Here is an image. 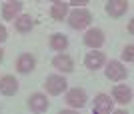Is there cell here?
I'll return each mask as SVG.
<instances>
[{
  "label": "cell",
  "mask_w": 134,
  "mask_h": 114,
  "mask_svg": "<svg viewBox=\"0 0 134 114\" xmlns=\"http://www.w3.org/2000/svg\"><path fill=\"white\" fill-rule=\"evenodd\" d=\"M34 26L32 18H30V14H24V16H18L16 20V30L18 32H22V34H26V32H30Z\"/></svg>",
  "instance_id": "9a60e30c"
},
{
  "label": "cell",
  "mask_w": 134,
  "mask_h": 114,
  "mask_svg": "<svg viewBox=\"0 0 134 114\" xmlns=\"http://www.w3.org/2000/svg\"><path fill=\"white\" fill-rule=\"evenodd\" d=\"M16 90H18V82H16V78H14V76L6 74V76H2V78H0V92H2V94L12 96V94H16Z\"/></svg>",
  "instance_id": "52a82bcc"
},
{
  "label": "cell",
  "mask_w": 134,
  "mask_h": 114,
  "mask_svg": "<svg viewBox=\"0 0 134 114\" xmlns=\"http://www.w3.org/2000/svg\"><path fill=\"white\" fill-rule=\"evenodd\" d=\"M106 78L112 80V82H118V80H124L126 78V68H124L120 62H110L106 66Z\"/></svg>",
  "instance_id": "277c9868"
},
{
  "label": "cell",
  "mask_w": 134,
  "mask_h": 114,
  "mask_svg": "<svg viewBox=\"0 0 134 114\" xmlns=\"http://www.w3.org/2000/svg\"><path fill=\"white\" fill-rule=\"evenodd\" d=\"M66 84L68 82L58 74H50V76H46V80H44V86L50 94H60V92H64L66 90Z\"/></svg>",
  "instance_id": "7a4b0ae2"
},
{
  "label": "cell",
  "mask_w": 134,
  "mask_h": 114,
  "mask_svg": "<svg viewBox=\"0 0 134 114\" xmlns=\"http://www.w3.org/2000/svg\"><path fill=\"white\" fill-rule=\"evenodd\" d=\"M102 42H104V32L100 28H92L84 34V44L90 48H98V46H102Z\"/></svg>",
  "instance_id": "8992f818"
},
{
  "label": "cell",
  "mask_w": 134,
  "mask_h": 114,
  "mask_svg": "<svg viewBox=\"0 0 134 114\" xmlns=\"http://www.w3.org/2000/svg\"><path fill=\"white\" fill-rule=\"evenodd\" d=\"M94 110L98 114H106L112 110V98L106 96V94H98L94 98Z\"/></svg>",
  "instance_id": "30bf717a"
},
{
  "label": "cell",
  "mask_w": 134,
  "mask_h": 114,
  "mask_svg": "<svg viewBox=\"0 0 134 114\" xmlns=\"http://www.w3.org/2000/svg\"><path fill=\"white\" fill-rule=\"evenodd\" d=\"M34 56H30V54H20L16 60V68L18 72H22V74H26V72H30V70L34 68Z\"/></svg>",
  "instance_id": "4fadbf2b"
},
{
  "label": "cell",
  "mask_w": 134,
  "mask_h": 114,
  "mask_svg": "<svg viewBox=\"0 0 134 114\" xmlns=\"http://www.w3.org/2000/svg\"><path fill=\"white\" fill-rule=\"evenodd\" d=\"M84 64L88 66L90 70H96V68H100L102 64H104V54L98 50H92L86 54V58H84Z\"/></svg>",
  "instance_id": "9c48e42d"
},
{
  "label": "cell",
  "mask_w": 134,
  "mask_h": 114,
  "mask_svg": "<svg viewBox=\"0 0 134 114\" xmlns=\"http://www.w3.org/2000/svg\"><path fill=\"white\" fill-rule=\"evenodd\" d=\"M20 10H22V2H18V0H14V2H6V4L2 6V18H6V20H14Z\"/></svg>",
  "instance_id": "ba28073f"
},
{
  "label": "cell",
  "mask_w": 134,
  "mask_h": 114,
  "mask_svg": "<svg viewBox=\"0 0 134 114\" xmlns=\"http://www.w3.org/2000/svg\"><path fill=\"white\" fill-rule=\"evenodd\" d=\"M2 58H4V50L0 48V62H2Z\"/></svg>",
  "instance_id": "7402d4cb"
},
{
  "label": "cell",
  "mask_w": 134,
  "mask_h": 114,
  "mask_svg": "<svg viewBox=\"0 0 134 114\" xmlns=\"http://www.w3.org/2000/svg\"><path fill=\"white\" fill-rule=\"evenodd\" d=\"M4 40H6V28L0 24V42H4Z\"/></svg>",
  "instance_id": "ffe728a7"
},
{
  "label": "cell",
  "mask_w": 134,
  "mask_h": 114,
  "mask_svg": "<svg viewBox=\"0 0 134 114\" xmlns=\"http://www.w3.org/2000/svg\"><path fill=\"white\" fill-rule=\"evenodd\" d=\"M50 2H62V0H50Z\"/></svg>",
  "instance_id": "603a6c76"
},
{
  "label": "cell",
  "mask_w": 134,
  "mask_h": 114,
  "mask_svg": "<svg viewBox=\"0 0 134 114\" xmlns=\"http://www.w3.org/2000/svg\"><path fill=\"white\" fill-rule=\"evenodd\" d=\"M28 106H30V110L42 112V110L48 108V100H46L44 94H32V96H30V100H28Z\"/></svg>",
  "instance_id": "5bb4252c"
},
{
  "label": "cell",
  "mask_w": 134,
  "mask_h": 114,
  "mask_svg": "<svg viewBox=\"0 0 134 114\" xmlns=\"http://www.w3.org/2000/svg\"><path fill=\"white\" fill-rule=\"evenodd\" d=\"M132 30H134V22L130 20V22H128V32H130V34H132Z\"/></svg>",
  "instance_id": "44dd1931"
},
{
  "label": "cell",
  "mask_w": 134,
  "mask_h": 114,
  "mask_svg": "<svg viewBox=\"0 0 134 114\" xmlns=\"http://www.w3.org/2000/svg\"><path fill=\"white\" fill-rule=\"evenodd\" d=\"M90 20H92V14H90L88 10H84V8H76L74 12H70L68 14V24L72 26V28H86L90 24Z\"/></svg>",
  "instance_id": "6da1fadb"
},
{
  "label": "cell",
  "mask_w": 134,
  "mask_h": 114,
  "mask_svg": "<svg viewBox=\"0 0 134 114\" xmlns=\"http://www.w3.org/2000/svg\"><path fill=\"white\" fill-rule=\"evenodd\" d=\"M112 98H116V102H120V104H126V102L132 100V90H130L128 86H114Z\"/></svg>",
  "instance_id": "7c38bea8"
},
{
  "label": "cell",
  "mask_w": 134,
  "mask_h": 114,
  "mask_svg": "<svg viewBox=\"0 0 134 114\" xmlns=\"http://www.w3.org/2000/svg\"><path fill=\"white\" fill-rule=\"evenodd\" d=\"M126 10H128V2L126 0H110V2H106V12L112 18H120Z\"/></svg>",
  "instance_id": "5b68a950"
},
{
  "label": "cell",
  "mask_w": 134,
  "mask_h": 114,
  "mask_svg": "<svg viewBox=\"0 0 134 114\" xmlns=\"http://www.w3.org/2000/svg\"><path fill=\"white\" fill-rule=\"evenodd\" d=\"M66 14H68V4L66 2H54V6H52V10H50V16L54 18V20H62Z\"/></svg>",
  "instance_id": "2e32d148"
},
{
  "label": "cell",
  "mask_w": 134,
  "mask_h": 114,
  "mask_svg": "<svg viewBox=\"0 0 134 114\" xmlns=\"http://www.w3.org/2000/svg\"><path fill=\"white\" fill-rule=\"evenodd\" d=\"M86 100H88V96H86V90H82V88H72L66 94V102L72 108H82L86 104Z\"/></svg>",
  "instance_id": "3957f363"
},
{
  "label": "cell",
  "mask_w": 134,
  "mask_h": 114,
  "mask_svg": "<svg viewBox=\"0 0 134 114\" xmlns=\"http://www.w3.org/2000/svg\"><path fill=\"white\" fill-rule=\"evenodd\" d=\"M52 66L58 70H62V72H72V58L66 56V54H58V56L52 58Z\"/></svg>",
  "instance_id": "8fae6325"
},
{
  "label": "cell",
  "mask_w": 134,
  "mask_h": 114,
  "mask_svg": "<svg viewBox=\"0 0 134 114\" xmlns=\"http://www.w3.org/2000/svg\"><path fill=\"white\" fill-rule=\"evenodd\" d=\"M70 2H72L74 6H84V4H88L90 0H70Z\"/></svg>",
  "instance_id": "d6986e66"
},
{
  "label": "cell",
  "mask_w": 134,
  "mask_h": 114,
  "mask_svg": "<svg viewBox=\"0 0 134 114\" xmlns=\"http://www.w3.org/2000/svg\"><path fill=\"white\" fill-rule=\"evenodd\" d=\"M122 58H124V60H128V62L134 58V46H132V44H128V46L122 50Z\"/></svg>",
  "instance_id": "ac0fdd59"
},
{
  "label": "cell",
  "mask_w": 134,
  "mask_h": 114,
  "mask_svg": "<svg viewBox=\"0 0 134 114\" xmlns=\"http://www.w3.org/2000/svg\"><path fill=\"white\" fill-rule=\"evenodd\" d=\"M50 46L54 50H64L68 46V38L64 34H52L50 36Z\"/></svg>",
  "instance_id": "e0dca14e"
}]
</instances>
